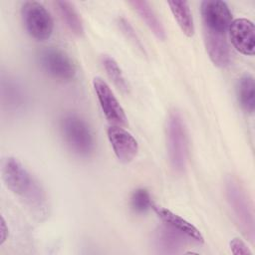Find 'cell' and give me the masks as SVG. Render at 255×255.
<instances>
[{
  "label": "cell",
  "instance_id": "obj_2",
  "mask_svg": "<svg viewBox=\"0 0 255 255\" xmlns=\"http://www.w3.org/2000/svg\"><path fill=\"white\" fill-rule=\"evenodd\" d=\"M60 131L68 147L76 154L87 157L95 149V139L88 123L76 114H67L60 120Z\"/></svg>",
  "mask_w": 255,
  "mask_h": 255
},
{
  "label": "cell",
  "instance_id": "obj_12",
  "mask_svg": "<svg viewBox=\"0 0 255 255\" xmlns=\"http://www.w3.org/2000/svg\"><path fill=\"white\" fill-rule=\"evenodd\" d=\"M1 99L3 105L12 112L23 111L28 102L24 87L15 78L2 77Z\"/></svg>",
  "mask_w": 255,
  "mask_h": 255
},
{
  "label": "cell",
  "instance_id": "obj_19",
  "mask_svg": "<svg viewBox=\"0 0 255 255\" xmlns=\"http://www.w3.org/2000/svg\"><path fill=\"white\" fill-rule=\"evenodd\" d=\"M101 61H102V65H103L108 77L114 83V85L122 92L128 93V82H127L126 78L124 77L122 70L119 67L116 60L114 58L110 57L109 55H103L101 58Z\"/></svg>",
  "mask_w": 255,
  "mask_h": 255
},
{
  "label": "cell",
  "instance_id": "obj_14",
  "mask_svg": "<svg viewBox=\"0 0 255 255\" xmlns=\"http://www.w3.org/2000/svg\"><path fill=\"white\" fill-rule=\"evenodd\" d=\"M203 34L206 51L212 63L219 68L229 66L231 63V51L226 35Z\"/></svg>",
  "mask_w": 255,
  "mask_h": 255
},
{
  "label": "cell",
  "instance_id": "obj_20",
  "mask_svg": "<svg viewBox=\"0 0 255 255\" xmlns=\"http://www.w3.org/2000/svg\"><path fill=\"white\" fill-rule=\"evenodd\" d=\"M130 206L137 213H143L153 207L149 192L144 188L135 189L130 196Z\"/></svg>",
  "mask_w": 255,
  "mask_h": 255
},
{
  "label": "cell",
  "instance_id": "obj_6",
  "mask_svg": "<svg viewBox=\"0 0 255 255\" xmlns=\"http://www.w3.org/2000/svg\"><path fill=\"white\" fill-rule=\"evenodd\" d=\"M39 63L42 69L52 78L68 82L75 78L77 69L70 56L58 48H46L39 54Z\"/></svg>",
  "mask_w": 255,
  "mask_h": 255
},
{
  "label": "cell",
  "instance_id": "obj_8",
  "mask_svg": "<svg viewBox=\"0 0 255 255\" xmlns=\"http://www.w3.org/2000/svg\"><path fill=\"white\" fill-rule=\"evenodd\" d=\"M93 86L101 109L107 120L115 125L126 126L128 121L125 111L109 85L103 79L97 77L93 81Z\"/></svg>",
  "mask_w": 255,
  "mask_h": 255
},
{
  "label": "cell",
  "instance_id": "obj_17",
  "mask_svg": "<svg viewBox=\"0 0 255 255\" xmlns=\"http://www.w3.org/2000/svg\"><path fill=\"white\" fill-rule=\"evenodd\" d=\"M236 94L241 108L245 112L252 114L255 108V83L252 75L245 74L239 79Z\"/></svg>",
  "mask_w": 255,
  "mask_h": 255
},
{
  "label": "cell",
  "instance_id": "obj_7",
  "mask_svg": "<svg viewBox=\"0 0 255 255\" xmlns=\"http://www.w3.org/2000/svg\"><path fill=\"white\" fill-rule=\"evenodd\" d=\"M203 33L226 35L232 22L227 4L220 0H206L201 3Z\"/></svg>",
  "mask_w": 255,
  "mask_h": 255
},
{
  "label": "cell",
  "instance_id": "obj_23",
  "mask_svg": "<svg viewBox=\"0 0 255 255\" xmlns=\"http://www.w3.org/2000/svg\"><path fill=\"white\" fill-rule=\"evenodd\" d=\"M1 231H2V234H1V244H2L5 241L6 233L8 232V229L6 228V224H5V221H4L3 217L1 218Z\"/></svg>",
  "mask_w": 255,
  "mask_h": 255
},
{
  "label": "cell",
  "instance_id": "obj_16",
  "mask_svg": "<svg viewBox=\"0 0 255 255\" xmlns=\"http://www.w3.org/2000/svg\"><path fill=\"white\" fill-rule=\"evenodd\" d=\"M62 21L68 29L76 36L84 35V26L79 13L76 11L74 5L68 1H56L54 3Z\"/></svg>",
  "mask_w": 255,
  "mask_h": 255
},
{
  "label": "cell",
  "instance_id": "obj_5",
  "mask_svg": "<svg viewBox=\"0 0 255 255\" xmlns=\"http://www.w3.org/2000/svg\"><path fill=\"white\" fill-rule=\"evenodd\" d=\"M21 16L27 33L37 41L48 40L54 29V22L48 10L39 2H25Z\"/></svg>",
  "mask_w": 255,
  "mask_h": 255
},
{
  "label": "cell",
  "instance_id": "obj_15",
  "mask_svg": "<svg viewBox=\"0 0 255 255\" xmlns=\"http://www.w3.org/2000/svg\"><path fill=\"white\" fill-rule=\"evenodd\" d=\"M129 4L132 6L133 10L139 15L141 20L145 23V25L150 29V31L155 35V37L159 40L165 39V30L158 19L155 12L152 10L150 5L145 1H130Z\"/></svg>",
  "mask_w": 255,
  "mask_h": 255
},
{
  "label": "cell",
  "instance_id": "obj_11",
  "mask_svg": "<svg viewBox=\"0 0 255 255\" xmlns=\"http://www.w3.org/2000/svg\"><path fill=\"white\" fill-rule=\"evenodd\" d=\"M187 237L164 224L158 227L152 235V246L159 254H177L186 245Z\"/></svg>",
  "mask_w": 255,
  "mask_h": 255
},
{
  "label": "cell",
  "instance_id": "obj_22",
  "mask_svg": "<svg viewBox=\"0 0 255 255\" xmlns=\"http://www.w3.org/2000/svg\"><path fill=\"white\" fill-rule=\"evenodd\" d=\"M230 249L234 255H246L252 254L250 249L246 246V244L239 238H234L230 242Z\"/></svg>",
  "mask_w": 255,
  "mask_h": 255
},
{
  "label": "cell",
  "instance_id": "obj_3",
  "mask_svg": "<svg viewBox=\"0 0 255 255\" xmlns=\"http://www.w3.org/2000/svg\"><path fill=\"white\" fill-rule=\"evenodd\" d=\"M227 202L231 208L236 223L243 235L251 242H254V214L252 203L246 194L245 189L238 179L228 177L225 183Z\"/></svg>",
  "mask_w": 255,
  "mask_h": 255
},
{
  "label": "cell",
  "instance_id": "obj_18",
  "mask_svg": "<svg viewBox=\"0 0 255 255\" xmlns=\"http://www.w3.org/2000/svg\"><path fill=\"white\" fill-rule=\"evenodd\" d=\"M167 4L183 34L187 37H192L194 34V22L188 3L185 1H169Z\"/></svg>",
  "mask_w": 255,
  "mask_h": 255
},
{
  "label": "cell",
  "instance_id": "obj_9",
  "mask_svg": "<svg viewBox=\"0 0 255 255\" xmlns=\"http://www.w3.org/2000/svg\"><path fill=\"white\" fill-rule=\"evenodd\" d=\"M229 38L233 47L243 55L252 56L255 52L254 24L245 18H238L231 22Z\"/></svg>",
  "mask_w": 255,
  "mask_h": 255
},
{
  "label": "cell",
  "instance_id": "obj_10",
  "mask_svg": "<svg viewBox=\"0 0 255 255\" xmlns=\"http://www.w3.org/2000/svg\"><path fill=\"white\" fill-rule=\"evenodd\" d=\"M107 133L118 159L123 163L131 161L138 151L137 141L131 133L118 126H111Z\"/></svg>",
  "mask_w": 255,
  "mask_h": 255
},
{
  "label": "cell",
  "instance_id": "obj_13",
  "mask_svg": "<svg viewBox=\"0 0 255 255\" xmlns=\"http://www.w3.org/2000/svg\"><path fill=\"white\" fill-rule=\"evenodd\" d=\"M153 209L156 215L162 220L164 224L180 232L181 234L186 236L188 239H192L193 241L198 243H203L204 240H203L202 234L193 224H191L181 216L173 213L172 211L164 207L153 205Z\"/></svg>",
  "mask_w": 255,
  "mask_h": 255
},
{
  "label": "cell",
  "instance_id": "obj_1",
  "mask_svg": "<svg viewBox=\"0 0 255 255\" xmlns=\"http://www.w3.org/2000/svg\"><path fill=\"white\" fill-rule=\"evenodd\" d=\"M2 179L7 188L13 193L22 196L33 205H41L44 192L23 164L15 157L7 156L1 162Z\"/></svg>",
  "mask_w": 255,
  "mask_h": 255
},
{
  "label": "cell",
  "instance_id": "obj_21",
  "mask_svg": "<svg viewBox=\"0 0 255 255\" xmlns=\"http://www.w3.org/2000/svg\"><path fill=\"white\" fill-rule=\"evenodd\" d=\"M118 25H119L120 29L122 30V32L124 33V35L132 43V45L135 46V48H137L141 52H144L143 46H142L137 34L135 33L133 27L130 25V23L126 18L120 17L118 19Z\"/></svg>",
  "mask_w": 255,
  "mask_h": 255
},
{
  "label": "cell",
  "instance_id": "obj_4",
  "mask_svg": "<svg viewBox=\"0 0 255 255\" xmlns=\"http://www.w3.org/2000/svg\"><path fill=\"white\" fill-rule=\"evenodd\" d=\"M166 147L172 169L178 173L184 171L188 158V138L184 122L177 111H172L167 118Z\"/></svg>",
  "mask_w": 255,
  "mask_h": 255
}]
</instances>
